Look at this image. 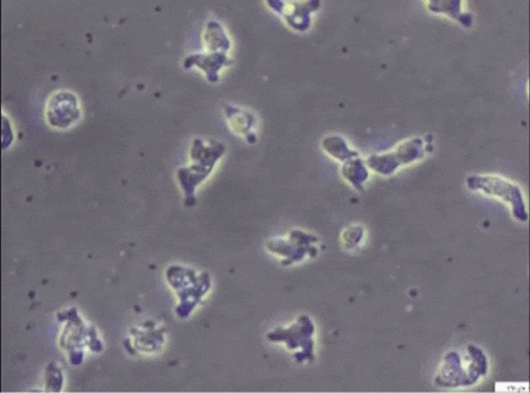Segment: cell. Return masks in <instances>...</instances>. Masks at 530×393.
<instances>
[{"label":"cell","mask_w":530,"mask_h":393,"mask_svg":"<svg viewBox=\"0 0 530 393\" xmlns=\"http://www.w3.org/2000/svg\"><path fill=\"white\" fill-rule=\"evenodd\" d=\"M467 187L470 191H478L506 203L516 220L521 222L528 220L523 191L518 184L500 176L475 175L468 177Z\"/></svg>","instance_id":"2"},{"label":"cell","mask_w":530,"mask_h":393,"mask_svg":"<svg viewBox=\"0 0 530 393\" xmlns=\"http://www.w3.org/2000/svg\"><path fill=\"white\" fill-rule=\"evenodd\" d=\"M461 1H430L428 3L430 11L434 13H445L459 21L465 28H470L472 25V17L469 13H463L461 11Z\"/></svg>","instance_id":"6"},{"label":"cell","mask_w":530,"mask_h":393,"mask_svg":"<svg viewBox=\"0 0 530 393\" xmlns=\"http://www.w3.org/2000/svg\"><path fill=\"white\" fill-rule=\"evenodd\" d=\"M79 118V105L74 94L60 92L50 98L47 105V119L52 127L66 129Z\"/></svg>","instance_id":"4"},{"label":"cell","mask_w":530,"mask_h":393,"mask_svg":"<svg viewBox=\"0 0 530 393\" xmlns=\"http://www.w3.org/2000/svg\"><path fill=\"white\" fill-rule=\"evenodd\" d=\"M322 148L326 150L327 153L333 156L336 160L345 161L352 158H357L359 153L355 151H351L348 148L345 140L340 136H328L322 140Z\"/></svg>","instance_id":"8"},{"label":"cell","mask_w":530,"mask_h":393,"mask_svg":"<svg viewBox=\"0 0 530 393\" xmlns=\"http://www.w3.org/2000/svg\"><path fill=\"white\" fill-rule=\"evenodd\" d=\"M488 359L481 348L469 345L465 353L450 351L440 363L435 385L441 388L470 387L488 373Z\"/></svg>","instance_id":"1"},{"label":"cell","mask_w":530,"mask_h":393,"mask_svg":"<svg viewBox=\"0 0 530 393\" xmlns=\"http://www.w3.org/2000/svg\"><path fill=\"white\" fill-rule=\"evenodd\" d=\"M343 177L357 189H363V183L368 179V170L361 158H350L342 168Z\"/></svg>","instance_id":"7"},{"label":"cell","mask_w":530,"mask_h":393,"mask_svg":"<svg viewBox=\"0 0 530 393\" xmlns=\"http://www.w3.org/2000/svg\"><path fill=\"white\" fill-rule=\"evenodd\" d=\"M225 61H226V58H225L224 54H220V52L209 54V56L197 54V56H191L186 59L185 67H190L193 64H197L201 70L206 72L210 81L216 82L218 81V72L222 65H224Z\"/></svg>","instance_id":"5"},{"label":"cell","mask_w":530,"mask_h":393,"mask_svg":"<svg viewBox=\"0 0 530 393\" xmlns=\"http://www.w3.org/2000/svg\"><path fill=\"white\" fill-rule=\"evenodd\" d=\"M426 145L421 138H415L404 140L391 151L371 156L367 165L375 173L382 176H390L402 166L419 161L426 156Z\"/></svg>","instance_id":"3"},{"label":"cell","mask_w":530,"mask_h":393,"mask_svg":"<svg viewBox=\"0 0 530 393\" xmlns=\"http://www.w3.org/2000/svg\"><path fill=\"white\" fill-rule=\"evenodd\" d=\"M362 237H363V229L360 228V226H350L348 230L344 232V242L349 240L344 244H345V247H347V249H353L361 242Z\"/></svg>","instance_id":"11"},{"label":"cell","mask_w":530,"mask_h":393,"mask_svg":"<svg viewBox=\"0 0 530 393\" xmlns=\"http://www.w3.org/2000/svg\"><path fill=\"white\" fill-rule=\"evenodd\" d=\"M205 38H206L207 45H208L209 48L212 49V50L218 48L227 50V49L230 48V41L227 40L220 25L214 23V21H211V23H208L207 34Z\"/></svg>","instance_id":"9"},{"label":"cell","mask_w":530,"mask_h":393,"mask_svg":"<svg viewBox=\"0 0 530 393\" xmlns=\"http://www.w3.org/2000/svg\"><path fill=\"white\" fill-rule=\"evenodd\" d=\"M227 115L230 117L232 128L239 133L250 131V127L254 123V117L250 113L242 112L240 109H234V107L227 109Z\"/></svg>","instance_id":"10"}]
</instances>
